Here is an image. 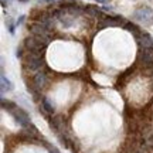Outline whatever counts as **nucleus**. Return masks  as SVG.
I'll list each match as a JSON object with an SVG mask.
<instances>
[{"label":"nucleus","instance_id":"1","mask_svg":"<svg viewBox=\"0 0 153 153\" xmlns=\"http://www.w3.org/2000/svg\"><path fill=\"white\" fill-rule=\"evenodd\" d=\"M23 61V71L24 74H37L40 71L47 70V64L44 61V53L43 51H24Z\"/></svg>","mask_w":153,"mask_h":153},{"label":"nucleus","instance_id":"2","mask_svg":"<svg viewBox=\"0 0 153 153\" xmlns=\"http://www.w3.org/2000/svg\"><path fill=\"white\" fill-rule=\"evenodd\" d=\"M50 43H51V37H38V36L28 34L23 40L22 45L26 51H43L44 53Z\"/></svg>","mask_w":153,"mask_h":153},{"label":"nucleus","instance_id":"3","mask_svg":"<svg viewBox=\"0 0 153 153\" xmlns=\"http://www.w3.org/2000/svg\"><path fill=\"white\" fill-rule=\"evenodd\" d=\"M132 17L139 23H143L145 26H152L153 24V10L149 6H142L133 11Z\"/></svg>","mask_w":153,"mask_h":153},{"label":"nucleus","instance_id":"4","mask_svg":"<svg viewBox=\"0 0 153 153\" xmlns=\"http://www.w3.org/2000/svg\"><path fill=\"white\" fill-rule=\"evenodd\" d=\"M136 64H140L145 70L153 67V48H137Z\"/></svg>","mask_w":153,"mask_h":153},{"label":"nucleus","instance_id":"5","mask_svg":"<svg viewBox=\"0 0 153 153\" xmlns=\"http://www.w3.org/2000/svg\"><path fill=\"white\" fill-rule=\"evenodd\" d=\"M126 20L120 16H106L105 14L102 19H99L98 28H106V27H116V26H125Z\"/></svg>","mask_w":153,"mask_h":153},{"label":"nucleus","instance_id":"6","mask_svg":"<svg viewBox=\"0 0 153 153\" xmlns=\"http://www.w3.org/2000/svg\"><path fill=\"white\" fill-rule=\"evenodd\" d=\"M10 115L13 116V119L16 120V123H19V125L22 126L23 129H26V128H28V126L31 125V120H30V116H28V114L24 109L19 108V106H17V108L13 111V112H10Z\"/></svg>","mask_w":153,"mask_h":153},{"label":"nucleus","instance_id":"7","mask_svg":"<svg viewBox=\"0 0 153 153\" xmlns=\"http://www.w3.org/2000/svg\"><path fill=\"white\" fill-rule=\"evenodd\" d=\"M28 34H33V36H38V37H51L53 30H50L48 27H45L44 24L38 22H34L31 24H28Z\"/></svg>","mask_w":153,"mask_h":153},{"label":"nucleus","instance_id":"8","mask_svg":"<svg viewBox=\"0 0 153 153\" xmlns=\"http://www.w3.org/2000/svg\"><path fill=\"white\" fill-rule=\"evenodd\" d=\"M135 38H136V43L139 48H153V37L149 33L142 31Z\"/></svg>","mask_w":153,"mask_h":153},{"label":"nucleus","instance_id":"9","mask_svg":"<svg viewBox=\"0 0 153 153\" xmlns=\"http://www.w3.org/2000/svg\"><path fill=\"white\" fill-rule=\"evenodd\" d=\"M40 112H41L44 116H47V118L53 116V115H54V112H55V108H54V105H53V102H51L48 98H45V97H43V98H41Z\"/></svg>","mask_w":153,"mask_h":153},{"label":"nucleus","instance_id":"10","mask_svg":"<svg viewBox=\"0 0 153 153\" xmlns=\"http://www.w3.org/2000/svg\"><path fill=\"white\" fill-rule=\"evenodd\" d=\"M0 85H1V94L10 92V91H13V88H14L13 82L4 75V72L3 71H1V76H0Z\"/></svg>","mask_w":153,"mask_h":153},{"label":"nucleus","instance_id":"11","mask_svg":"<svg viewBox=\"0 0 153 153\" xmlns=\"http://www.w3.org/2000/svg\"><path fill=\"white\" fill-rule=\"evenodd\" d=\"M123 28H125L126 31L132 33L133 36H135V37H136V36H139V34L142 33V30L137 27L135 23H132V22H126V23H125V26H123Z\"/></svg>","mask_w":153,"mask_h":153},{"label":"nucleus","instance_id":"12","mask_svg":"<svg viewBox=\"0 0 153 153\" xmlns=\"http://www.w3.org/2000/svg\"><path fill=\"white\" fill-rule=\"evenodd\" d=\"M1 108L3 111H7V112H13V111L17 108V105L10 101V99H6V98H1Z\"/></svg>","mask_w":153,"mask_h":153},{"label":"nucleus","instance_id":"13","mask_svg":"<svg viewBox=\"0 0 153 153\" xmlns=\"http://www.w3.org/2000/svg\"><path fill=\"white\" fill-rule=\"evenodd\" d=\"M6 27H7V30H9V33L13 36V34H14V31H16V27H17L16 22H13L10 17H9V19L6 20Z\"/></svg>","mask_w":153,"mask_h":153},{"label":"nucleus","instance_id":"14","mask_svg":"<svg viewBox=\"0 0 153 153\" xmlns=\"http://www.w3.org/2000/svg\"><path fill=\"white\" fill-rule=\"evenodd\" d=\"M44 146L47 148V150H48V153H60V150H58V149L55 148V146H53V145H50L48 142L45 143Z\"/></svg>","mask_w":153,"mask_h":153},{"label":"nucleus","instance_id":"15","mask_svg":"<svg viewBox=\"0 0 153 153\" xmlns=\"http://www.w3.org/2000/svg\"><path fill=\"white\" fill-rule=\"evenodd\" d=\"M24 20H26V16H24V14H22V16H20L16 20V26H20V24H23V23H24Z\"/></svg>","mask_w":153,"mask_h":153},{"label":"nucleus","instance_id":"16","mask_svg":"<svg viewBox=\"0 0 153 153\" xmlns=\"http://www.w3.org/2000/svg\"><path fill=\"white\" fill-rule=\"evenodd\" d=\"M11 1H13V0H1V6H3V7H7V6L11 4Z\"/></svg>","mask_w":153,"mask_h":153},{"label":"nucleus","instance_id":"17","mask_svg":"<svg viewBox=\"0 0 153 153\" xmlns=\"http://www.w3.org/2000/svg\"><path fill=\"white\" fill-rule=\"evenodd\" d=\"M38 1H43V3H54V1H58V0H38Z\"/></svg>","mask_w":153,"mask_h":153},{"label":"nucleus","instance_id":"18","mask_svg":"<svg viewBox=\"0 0 153 153\" xmlns=\"http://www.w3.org/2000/svg\"><path fill=\"white\" fill-rule=\"evenodd\" d=\"M97 3H102V4H105V3H108L109 0H95Z\"/></svg>","mask_w":153,"mask_h":153},{"label":"nucleus","instance_id":"19","mask_svg":"<svg viewBox=\"0 0 153 153\" xmlns=\"http://www.w3.org/2000/svg\"><path fill=\"white\" fill-rule=\"evenodd\" d=\"M19 1H22V3H27L28 0H19Z\"/></svg>","mask_w":153,"mask_h":153},{"label":"nucleus","instance_id":"20","mask_svg":"<svg viewBox=\"0 0 153 153\" xmlns=\"http://www.w3.org/2000/svg\"><path fill=\"white\" fill-rule=\"evenodd\" d=\"M149 153H153V148H152V149H150V150H149Z\"/></svg>","mask_w":153,"mask_h":153},{"label":"nucleus","instance_id":"21","mask_svg":"<svg viewBox=\"0 0 153 153\" xmlns=\"http://www.w3.org/2000/svg\"><path fill=\"white\" fill-rule=\"evenodd\" d=\"M150 79H152V87H153V78H150Z\"/></svg>","mask_w":153,"mask_h":153}]
</instances>
